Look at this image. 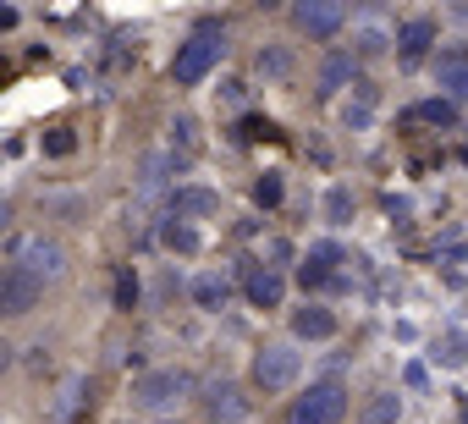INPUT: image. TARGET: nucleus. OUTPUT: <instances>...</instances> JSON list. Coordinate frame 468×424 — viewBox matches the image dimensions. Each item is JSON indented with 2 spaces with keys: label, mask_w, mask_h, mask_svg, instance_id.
Returning a JSON list of instances; mask_svg holds the SVG:
<instances>
[{
  "label": "nucleus",
  "mask_w": 468,
  "mask_h": 424,
  "mask_svg": "<svg viewBox=\"0 0 468 424\" xmlns=\"http://www.w3.org/2000/svg\"><path fill=\"white\" fill-rule=\"evenodd\" d=\"M325 216H331L336 227L353 216V193H347V187H331V198H325Z\"/></svg>",
  "instance_id": "nucleus-20"
},
{
  "label": "nucleus",
  "mask_w": 468,
  "mask_h": 424,
  "mask_svg": "<svg viewBox=\"0 0 468 424\" xmlns=\"http://www.w3.org/2000/svg\"><path fill=\"white\" fill-rule=\"evenodd\" d=\"M171 209H176V216H215V209H220V198H215L209 187H176Z\"/></svg>",
  "instance_id": "nucleus-13"
},
{
  "label": "nucleus",
  "mask_w": 468,
  "mask_h": 424,
  "mask_svg": "<svg viewBox=\"0 0 468 424\" xmlns=\"http://www.w3.org/2000/svg\"><path fill=\"white\" fill-rule=\"evenodd\" d=\"M347 408H353V402H347V386H342V380H314L303 397H292V413H287V419H292V424H342Z\"/></svg>",
  "instance_id": "nucleus-2"
},
{
  "label": "nucleus",
  "mask_w": 468,
  "mask_h": 424,
  "mask_svg": "<svg viewBox=\"0 0 468 424\" xmlns=\"http://www.w3.org/2000/svg\"><path fill=\"white\" fill-rule=\"evenodd\" d=\"M292 23H298L309 39H336L342 23H347V6H336V0H298V6H292Z\"/></svg>",
  "instance_id": "nucleus-8"
},
{
  "label": "nucleus",
  "mask_w": 468,
  "mask_h": 424,
  "mask_svg": "<svg viewBox=\"0 0 468 424\" xmlns=\"http://www.w3.org/2000/svg\"><path fill=\"white\" fill-rule=\"evenodd\" d=\"M435 358H446V364H463V358H468V353H463V336L452 331V336L441 342V353H435Z\"/></svg>",
  "instance_id": "nucleus-22"
},
{
  "label": "nucleus",
  "mask_w": 468,
  "mask_h": 424,
  "mask_svg": "<svg viewBox=\"0 0 468 424\" xmlns=\"http://www.w3.org/2000/svg\"><path fill=\"white\" fill-rule=\"evenodd\" d=\"M226 56V28L220 23H198L182 45H176V56H171V78L182 83V89H193V83H204L209 78V67Z\"/></svg>",
  "instance_id": "nucleus-1"
},
{
  "label": "nucleus",
  "mask_w": 468,
  "mask_h": 424,
  "mask_svg": "<svg viewBox=\"0 0 468 424\" xmlns=\"http://www.w3.org/2000/svg\"><path fill=\"white\" fill-rule=\"evenodd\" d=\"M254 198H260V204H282V176H260Z\"/></svg>",
  "instance_id": "nucleus-21"
},
{
  "label": "nucleus",
  "mask_w": 468,
  "mask_h": 424,
  "mask_svg": "<svg viewBox=\"0 0 468 424\" xmlns=\"http://www.w3.org/2000/svg\"><path fill=\"white\" fill-rule=\"evenodd\" d=\"M12 265L34 270L39 281H56V276L67 270V254H61V243H50V238L28 232V238H17V254H12Z\"/></svg>",
  "instance_id": "nucleus-7"
},
{
  "label": "nucleus",
  "mask_w": 468,
  "mask_h": 424,
  "mask_svg": "<svg viewBox=\"0 0 468 424\" xmlns=\"http://www.w3.org/2000/svg\"><path fill=\"white\" fill-rule=\"evenodd\" d=\"M45 149H50V154H72V132H67V127H61V132H56V138H50V143H45Z\"/></svg>",
  "instance_id": "nucleus-24"
},
{
  "label": "nucleus",
  "mask_w": 468,
  "mask_h": 424,
  "mask_svg": "<svg viewBox=\"0 0 468 424\" xmlns=\"http://www.w3.org/2000/svg\"><path fill=\"white\" fill-rule=\"evenodd\" d=\"M254 67H260V78H292V67H298V61H292V50H287V45H265V50L254 56Z\"/></svg>",
  "instance_id": "nucleus-15"
},
{
  "label": "nucleus",
  "mask_w": 468,
  "mask_h": 424,
  "mask_svg": "<svg viewBox=\"0 0 468 424\" xmlns=\"http://www.w3.org/2000/svg\"><path fill=\"white\" fill-rule=\"evenodd\" d=\"M353 72H358V61L353 56H325V67H320V94H336V89H347L353 83Z\"/></svg>",
  "instance_id": "nucleus-14"
},
{
  "label": "nucleus",
  "mask_w": 468,
  "mask_h": 424,
  "mask_svg": "<svg viewBox=\"0 0 468 424\" xmlns=\"http://www.w3.org/2000/svg\"><path fill=\"white\" fill-rule=\"evenodd\" d=\"M292 336L325 342V336H336V314H331V309H320V303H303V309H292Z\"/></svg>",
  "instance_id": "nucleus-11"
},
{
  "label": "nucleus",
  "mask_w": 468,
  "mask_h": 424,
  "mask_svg": "<svg viewBox=\"0 0 468 424\" xmlns=\"http://www.w3.org/2000/svg\"><path fill=\"white\" fill-rule=\"evenodd\" d=\"M133 298H138V281L122 270V281H116V303H122V309H133Z\"/></svg>",
  "instance_id": "nucleus-23"
},
{
  "label": "nucleus",
  "mask_w": 468,
  "mask_h": 424,
  "mask_svg": "<svg viewBox=\"0 0 468 424\" xmlns=\"http://www.w3.org/2000/svg\"><path fill=\"white\" fill-rule=\"evenodd\" d=\"M160 243H165V249H182V254H193V249H198V232H193L182 216H171V221L160 227Z\"/></svg>",
  "instance_id": "nucleus-18"
},
{
  "label": "nucleus",
  "mask_w": 468,
  "mask_h": 424,
  "mask_svg": "<svg viewBox=\"0 0 468 424\" xmlns=\"http://www.w3.org/2000/svg\"><path fill=\"white\" fill-rule=\"evenodd\" d=\"M243 292H249V303L254 309H282V298H287V281H282V270H249L243 276Z\"/></svg>",
  "instance_id": "nucleus-9"
},
{
  "label": "nucleus",
  "mask_w": 468,
  "mask_h": 424,
  "mask_svg": "<svg viewBox=\"0 0 468 424\" xmlns=\"http://www.w3.org/2000/svg\"><path fill=\"white\" fill-rule=\"evenodd\" d=\"M0 369H6V347H0Z\"/></svg>",
  "instance_id": "nucleus-25"
},
{
  "label": "nucleus",
  "mask_w": 468,
  "mask_h": 424,
  "mask_svg": "<svg viewBox=\"0 0 468 424\" xmlns=\"http://www.w3.org/2000/svg\"><path fill=\"white\" fill-rule=\"evenodd\" d=\"M45 298V281L23 265H0V320H23Z\"/></svg>",
  "instance_id": "nucleus-3"
},
{
  "label": "nucleus",
  "mask_w": 468,
  "mask_h": 424,
  "mask_svg": "<svg viewBox=\"0 0 468 424\" xmlns=\"http://www.w3.org/2000/svg\"><path fill=\"white\" fill-rule=\"evenodd\" d=\"M435 78L452 100H468V50H441L435 56Z\"/></svg>",
  "instance_id": "nucleus-10"
},
{
  "label": "nucleus",
  "mask_w": 468,
  "mask_h": 424,
  "mask_svg": "<svg viewBox=\"0 0 468 424\" xmlns=\"http://www.w3.org/2000/svg\"><path fill=\"white\" fill-rule=\"evenodd\" d=\"M298 369H303V358H298L287 342H271V347L254 353V386H260V391H287V386L298 380Z\"/></svg>",
  "instance_id": "nucleus-5"
},
{
  "label": "nucleus",
  "mask_w": 468,
  "mask_h": 424,
  "mask_svg": "<svg viewBox=\"0 0 468 424\" xmlns=\"http://www.w3.org/2000/svg\"><path fill=\"white\" fill-rule=\"evenodd\" d=\"M193 391V375L187 369H149V375H138V386H133V402L138 408H149V413H160V408H171V402H182Z\"/></svg>",
  "instance_id": "nucleus-4"
},
{
  "label": "nucleus",
  "mask_w": 468,
  "mask_h": 424,
  "mask_svg": "<svg viewBox=\"0 0 468 424\" xmlns=\"http://www.w3.org/2000/svg\"><path fill=\"white\" fill-rule=\"evenodd\" d=\"M430 45H435V23H430V17H413V23L397 28V50H402V61H419Z\"/></svg>",
  "instance_id": "nucleus-12"
},
{
  "label": "nucleus",
  "mask_w": 468,
  "mask_h": 424,
  "mask_svg": "<svg viewBox=\"0 0 468 424\" xmlns=\"http://www.w3.org/2000/svg\"><path fill=\"white\" fill-rule=\"evenodd\" d=\"M198 408H204V419H209V424H243V419L254 413V402L243 397V386H238V380H209V386H204V397H198Z\"/></svg>",
  "instance_id": "nucleus-6"
},
{
  "label": "nucleus",
  "mask_w": 468,
  "mask_h": 424,
  "mask_svg": "<svg viewBox=\"0 0 468 424\" xmlns=\"http://www.w3.org/2000/svg\"><path fill=\"white\" fill-rule=\"evenodd\" d=\"M397 419H402V397L397 391H375L364 402V424H397Z\"/></svg>",
  "instance_id": "nucleus-17"
},
{
  "label": "nucleus",
  "mask_w": 468,
  "mask_h": 424,
  "mask_svg": "<svg viewBox=\"0 0 468 424\" xmlns=\"http://www.w3.org/2000/svg\"><path fill=\"white\" fill-rule=\"evenodd\" d=\"M408 122H430V127H452V122H457V105H452V100H419V105H408Z\"/></svg>",
  "instance_id": "nucleus-16"
},
{
  "label": "nucleus",
  "mask_w": 468,
  "mask_h": 424,
  "mask_svg": "<svg viewBox=\"0 0 468 424\" xmlns=\"http://www.w3.org/2000/svg\"><path fill=\"white\" fill-rule=\"evenodd\" d=\"M187 292H193L198 309H220V303H226V281H220V276H193Z\"/></svg>",
  "instance_id": "nucleus-19"
}]
</instances>
